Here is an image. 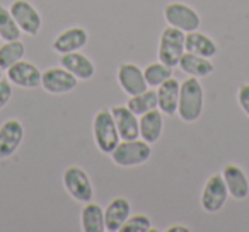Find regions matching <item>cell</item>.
<instances>
[{"instance_id": "cell-1", "label": "cell", "mask_w": 249, "mask_h": 232, "mask_svg": "<svg viewBox=\"0 0 249 232\" xmlns=\"http://www.w3.org/2000/svg\"><path fill=\"white\" fill-rule=\"evenodd\" d=\"M205 109V89L203 84L196 77H190L181 82L179 103H178V116L183 123H195L200 120Z\"/></svg>"}, {"instance_id": "cell-2", "label": "cell", "mask_w": 249, "mask_h": 232, "mask_svg": "<svg viewBox=\"0 0 249 232\" xmlns=\"http://www.w3.org/2000/svg\"><path fill=\"white\" fill-rule=\"evenodd\" d=\"M109 157L114 166L121 167V169L139 167L152 157V143L142 139L121 140L116 149L109 154Z\"/></svg>"}, {"instance_id": "cell-3", "label": "cell", "mask_w": 249, "mask_h": 232, "mask_svg": "<svg viewBox=\"0 0 249 232\" xmlns=\"http://www.w3.org/2000/svg\"><path fill=\"white\" fill-rule=\"evenodd\" d=\"M92 137L97 150L103 152L104 156H109L121 142L109 107H101L96 111L92 118Z\"/></svg>"}, {"instance_id": "cell-4", "label": "cell", "mask_w": 249, "mask_h": 232, "mask_svg": "<svg viewBox=\"0 0 249 232\" xmlns=\"http://www.w3.org/2000/svg\"><path fill=\"white\" fill-rule=\"evenodd\" d=\"M62 183L65 191L79 203H87V201L94 200V184L90 176L84 167L77 166V164H70L63 169L62 174Z\"/></svg>"}, {"instance_id": "cell-5", "label": "cell", "mask_w": 249, "mask_h": 232, "mask_svg": "<svg viewBox=\"0 0 249 232\" xmlns=\"http://www.w3.org/2000/svg\"><path fill=\"white\" fill-rule=\"evenodd\" d=\"M184 38H186V33H183L181 29L173 28V26H166L159 38L157 60L166 63L171 69L179 65L181 56L186 52V48H184Z\"/></svg>"}, {"instance_id": "cell-6", "label": "cell", "mask_w": 249, "mask_h": 232, "mask_svg": "<svg viewBox=\"0 0 249 232\" xmlns=\"http://www.w3.org/2000/svg\"><path fill=\"white\" fill-rule=\"evenodd\" d=\"M164 21L167 26L181 29L183 33L196 31L201 26V18L196 9H193L186 2H179V0L169 2L164 7Z\"/></svg>"}, {"instance_id": "cell-7", "label": "cell", "mask_w": 249, "mask_h": 232, "mask_svg": "<svg viewBox=\"0 0 249 232\" xmlns=\"http://www.w3.org/2000/svg\"><path fill=\"white\" fill-rule=\"evenodd\" d=\"M229 198V190L225 186V181L222 178V173H213L207 178L200 195V205L208 214H217L224 208Z\"/></svg>"}, {"instance_id": "cell-8", "label": "cell", "mask_w": 249, "mask_h": 232, "mask_svg": "<svg viewBox=\"0 0 249 232\" xmlns=\"http://www.w3.org/2000/svg\"><path fill=\"white\" fill-rule=\"evenodd\" d=\"M9 11H11L12 18L16 19L22 35L38 36V33L43 28V18L29 0H12Z\"/></svg>"}, {"instance_id": "cell-9", "label": "cell", "mask_w": 249, "mask_h": 232, "mask_svg": "<svg viewBox=\"0 0 249 232\" xmlns=\"http://www.w3.org/2000/svg\"><path fill=\"white\" fill-rule=\"evenodd\" d=\"M77 84H79V79L67 69H63L62 65L48 67L41 73V87L48 94H55V96L69 94L75 89Z\"/></svg>"}, {"instance_id": "cell-10", "label": "cell", "mask_w": 249, "mask_h": 232, "mask_svg": "<svg viewBox=\"0 0 249 232\" xmlns=\"http://www.w3.org/2000/svg\"><path fill=\"white\" fill-rule=\"evenodd\" d=\"M24 125L21 120L9 118L0 125V161L11 159L22 145Z\"/></svg>"}, {"instance_id": "cell-11", "label": "cell", "mask_w": 249, "mask_h": 232, "mask_svg": "<svg viewBox=\"0 0 249 232\" xmlns=\"http://www.w3.org/2000/svg\"><path fill=\"white\" fill-rule=\"evenodd\" d=\"M116 80H118V84H120L121 90L128 97L149 89L145 75H143V69H140V67L133 62H121L120 65H118Z\"/></svg>"}, {"instance_id": "cell-12", "label": "cell", "mask_w": 249, "mask_h": 232, "mask_svg": "<svg viewBox=\"0 0 249 232\" xmlns=\"http://www.w3.org/2000/svg\"><path fill=\"white\" fill-rule=\"evenodd\" d=\"M7 79L11 80L12 86L21 87V89H36L41 87V70L36 63L29 60H19L18 63L5 70Z\"/></svg>"}, {"instance_id": "cell-13", "label": "cell", "mask_w": 249, "mask_h": 232, "mask_svg": "<svg viewBox=\"0 0 249 232\" xmlns=\"http://www.w3.org/2000/svg\"><path fill=\"white\" fill-rule=\"evenodd\" d=\"M89 41V33L82 26H72V28H67L53 39L52 48L58 55H65V53L72 52H80L84 46Z\"/></svg>"}, {"instance_id": "cell-14", "label": "cell", "mask_w": 249, "mask_h": 232, "mask_svg": "<svg viewBox=\"0 0 249 232\" xmlns=\"http://www.w3.org/2000/svg\"><path fill=\"white\" fill-rule=\"evenodd\" d=\"M220 173L229 190V196L234 200H246L249 196V178L239 164H225Z\"/></svg>"}, {"instance_id": "cell-15", "label": "cell", "mask_w": 249, "mask_h": 232, "mask_svg": "<svg viewBox=\"0 0 249 232\" xmlns=\"http://www.w3.org/2000/svg\"><path fill=\"white\" fill-rule=\"evenodd\" d=\"M132 215V203L128 198L114 196L104 207V225L107 232H121L124 222Z\"/></svg>"}, {"instance_id": "cell-16", "label": "cell", "mask_w": 249, "mask_h": 232, "mask_svg": "<svg viewBox=\"0 0 249 232\" xmlns=\"http://www.w3.org/2000/svg\"><path fill=\"white\" fill-rule=\"evenodd\" d=\"M111 114H113L121 140L140 139L139 116L126 104H116V106H113L111 107Z\"/></svg>"}, {"instance_id": "cell-17", "label": "cell", "mask_w": 249, "mask_h": 232, "mask_svg": "<svg viewBox=\"0 0 249 232\" xmlns=\"http://www.w3.org/2000/svg\"><path fill=\"white\" fill-rule=\"evenodd\" d=\"M60 65L69 70L70 73H73L79 80H89L96 73L94 62L82 52H72L60 55Z\"/></svg>"}, {"instance_id": "cell-18", "label": "cell", "mask_w": 249, "mask_h": 232, "mask_svg": "<svg viewBox=\"0 0 249 232\" xmlns=\"http://www.w3.org/2000/svg\"><path fill=\"white\" fill-rule=\"evenodd\" d=\"M139 130L142 140L152 143V145L159 142L164 133V113L159 107L143 113L142 116H139Z\"/></svg>"}, {"instance_id": "cell-19", "label": "cell", "mask_w": 249, "mask_h": 232, "mask_svg": "<svg viewBox=\"0 0 249 232\" xmlns=\"http://www.w3.org/2000/svg\"><path fill=\"white\" fill-rule=\"evenodd\" d=\"M181 82L174 77L167 79L157 87V107L164 113V116H176L178 103H179Z\"/></svg>"}, {"instance_id": "cell-20", "label": "cell", "mask_w": 249, "mask_h": 232, "mask_svg": "<svg viewBox=\"0 0 249 232\" xmlns=\"http://www.w3.org/2000/svg\"><path fill=\"white\" fill-rule=\"evenodd\" d=\"M184 48L186 52L195 53V55L205 56V58H213L218 55V45L212 36H208L207 33H201L200 29L196 31L186 33L184 38Z\"/></svg>"}, {"instance_id": "cell-21", "label": "cell", "mask_w": 249, "mask_h": 232, "mask_svg": "<svg viewBox=\"0 0 249 232\" xmlns=\"http://www.w3.org/2000/svg\"><path fill=\"white\" fill-rule=\"evenodd\" d=\"M179 67L186 75L196 77V79H203V77H210L215 72V65L212 58H205V56L195 55V53L184 52L179 60Z\"/></svg>"}, {"instance_id": "cell-22", "label": "cell", "mask_w": 249, "mask_h": 232, "mask_svg": "<svg viewBox=\"0 0 249 232\" xmlns=\"http://www.w3.org/2000/svg\"><path fill=\"white\" fill-rule=\"evenodd\" d=\"M80 229L84 232H104V208L96 201H87L80 210Z\"/></svg>"}, {"instance_id": "cell-23", "label": "cell", "mask_w": 249, "mask_h": 232, "mask_svg": "<svg viewBox=\"0 0 249 232\" xmlns=\"http://www.w3.org/2000/svg\"><path fill=\"white\" fill-rule=\"evenodd\" d=\"M26 56V45L21 39L0 43V69L7 70Z\"/></svg>"}, {"instance_id": "cell-24", "label": "cell", "mask_w": 249, "mask_h": 232, "mask_svg": "<svg viewBox=\"0 0 249 232\" xmlns=\"http://www.w3.org/2000/svg\"><path fill=\"white\" fill-rule=\"evenodd\" d=\"M126 106L137 114V116H142L143 113L150 109H156L157 107V90L154 87H149L143 92L135 94V96H130V99L126 101Z\"/></svg>"}, {"instance_id": "cell-25", "label": "cell", "mask_w": 249, "mask_h": 232, "mask_svg": "<svg viewBox=\"0 0 249 232\" xmlns=\"http://www.w3.org/2000/svg\"><path fill=\"white\" fill-rule=\"evenodd\" d=\"M143 75H145L147 86L157 89L160 84L166 82L167 79H171V77H173V69H171V67H167L166 63H162V62H159V60H157V62L149 63V65L143 69Z\"/></svg>"}, {"instance_id": "cell-26", "label": "cell", "mask_w": 249, "mask_h": 232, "mask_svg": "<svg viewBox=\"0 0 249 232\" xmlns=\"http://www.w3.org/2000/svg\"><path fill=\"white\" fill-rule=\"evenodd\" d=\"M22 31L19 29L16 19L12 18L9 7L0 4V38L2 41H12V39H21Z\"/></svg>"}, {"instance_id": "cell-27", "label": "cell", "mask_w": 249, "mask_h": 232, "mask_svg": "<svg viewBox=\"0 0 249 232\" xmlns=\"http://www.w3.org/2000/svg\"><path fill=\"white\" fill-rule=\"evenodd\" d=\"M152 231V218L145 214L130 215L128 220L124 222L121 232H149Z\"/></svg>"}, {"instance_id": "cell-28", "label": "cell", "mask_w": 249, "mask_h": 232, "mask_svg": "<svg viewBox=\"0 0 249 232\" xmlns=\"http://www.w3.org/2000/svg\"><path fill=\"white\" fill-rule=\"evenodd\" d=\"M235 99H237L239 107L242 109V113L249 118V82H241L235 92Z\"/></svg>"}, {"instance_id": "cell-29", "label": "cell", "mask_w": 249, "mask_h": 232, "mask_svg": "<svg viewBox=\"0 0 249 232\" xmlns=\"http://www.w3.org/2000/svg\"><path fill=\"white\" fill-rule=\"evenodd\" d=\"M12 87H14V86H12L9 79H5V77H2V79H0V111L4 109V107L11 103Z\"/></svg>"}, {"instance_id": "cell-30", "label": "cell", "mask_w": 249, "mask_h": 232, "mask_svg": "<svg viewBox=\"0 0 249 232\" xmlns=\"http://www.w3.org/2000/svg\"><path fill=\"white\" fill-rule=\"evenodd\" d=\"M167 232H191L190 227H184V225H171L166 229Z\"/></svg>"}, {"instance_id": "cell-31", "label": "cell", "mask_w": 249, "mask_h": 232, "mask_svg": "<svg viewBox=\"0 0 249 232\" xmlns=\"http://www.w3.org/2000/svg\"><path fill=\"white\" fill-rule=\"evenodd\" d=\"M2 77H4V70L0 69V79H2Z\"/></svg>"}, {"instance_id": "cell-32", "label": "cell", "mask_w": 249, "mask_h": 232, "mask_svg": "<svg viewBox=\"0 0 249 232\" xmlns=\"http://www.w3.org/2000/svg\"><path fill=\"white\" fill-rule=\"evenodd\" d=\"M0 43H2V38H0Z\"/></svg>"}]
</instances>
